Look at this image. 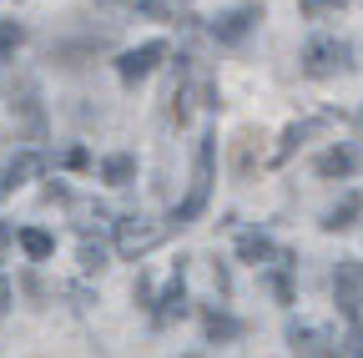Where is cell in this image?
Masks as SVG:
<instances>
[{"label":"cell","instance_id":"1","mask_svg":"<svg viewBox=\"0 0 363 358\" xmlns=\"http://www.w3.org/2000/svg\"><path fill=\"white\" fill-rule=\"evenodd\" d=\"M333 303L348 318V358H363V262L343 257L333 273Z\"/></svg>","mask_w":363,"mask_h":358},{"label":"cell","instance_id":"2","mask_svg":"<svg viewBox=\"0 0 363 358\" xmlns=\"http://www.w3.org/2000/svg\"><path fill=\"white\" fill-rule=\"evenodd\" d=\"M212 157H217V137H202L197 157H192V187L172 207V228H187V222H197L207 212V202H212Z\"/></svg>","mask_w":363,"mask_h":358},{"label":"cell","instance_id":"3","mask_svg":"<svg viewBox=\"0 0 363 358\" xmlns=\"http://www.w3.org/2000/svg\"><path fill=\"white\" fill-rule=\"evenodd\" d=\"M348 66H353V46L338 40V35H313L308 46H303V71L313 81H328V76H338Z\"/></svg>","mask_w":363,"mask_h":358},{"label":"cell","instance_id":"4","mask_svg":"<svg viewBox=\"0 0 363 358\" xmlns=\"http://www.w3.org/2000/svg\"><path fill=\"white\" fill-rule=\"evenodd\" d=\"M167 233H172V222H147V217H126V222H116V252L121 257H147L152 247H162L167 242Z\"/></svg>","mask_w":363,"mask_h":358},{"label":"cell","instance_id":"5","mask_svg":"<svg viewBox=\"0 0 363 358\" xmlns=\"http://www.w3.org/2000/svg\"><path fill=\"white\" fill-rule=\"evenodd\" d=\"M106 46H111V30H91V35H81V40H56V46H51V61L66 66V71H76V66H86V61H96Z\"/></svg>","mask_w":363,"mask_h":358},{"label":"cell","instance_id":"6","mask_svg":"<svg viewBox=\"0 0 363 358\" xmlns=\"http://www.w3.org/2000/svg\"><path fill=\"white\" fill-rule=\"evenodd\" d=\"M288 348L293 358H348V348H338L323 328H308V323H288Z\"/></svg>","mask_w":363,"mask_h":358},{"label":"cell","instance_id":"7","mask_svg":"<svg viewBox=\"0 0 363 358\" xmlns=\"http://www.w3.org/2000/svg\"><path fill=\"white\" fill-rule=\"evenodd\" d=\"M162 56H167L162 40H147V46H136V51H121V56H116V76H121L126 86H136L142 76H152V66H157Z\"/></svg>","mask_w":363,"mask_h":358},{"label":"cell","instance_id":"8","mask_svg":"<svg viewBox=\"0 0 363 358\" xmlns=\"http://www.w3.org/2000/svg\"><path fill=\"white\" fill-rule=\"evenodd\" d=\"M262 16L252 11V6H238V11H227L222 21H212V40L217 46H238V40H247V30L257 26Z\"/></svg>","mask_w":363,"mask_h":358},{"label":"cell","instance_id":"9","mask_svg":"<svg viewBox=\"0 0 363 358\" xmlns=\"http://www.w3.org/2000/svg\"><path fill=\"white\" fill-rule=\"evenodd\" d=\"M323 121H328V116H318V121H293V126L283 131V142L272 147V167H283V162H288V157H293V152H298V147H303V142L313 137V131L323 126Z\"/></svg>","mask_w":363,"mask_h":358},{"label":"cell","instance_id":"10","mask_svg":"<svg viewBox=\"0 0 363 358\" xmlns=\"http://www.w3.org/2000/svg\"><path fill=\"white\" fill-rule=\"evenodd\" d=\"M182 313H187V288H182V273H177V278L167 283V293L157 298V308H152V318H157V323L167 328L172 318H182Z\"/></svg>","mask_w":363,"mask_h":358},{"label":"cell","instance_id":"11","mask_svg":"<svg viewBox=\"0 0 363 358\" xmlns=\"http://www.w3.org/2000/svg\"><path fill=\"white\" fill-rule=\"evenodd\" d=\"M358 212H363V197H358V192H343V202H333V207L323 212V228H328V233H348L353 222H358Z\"/></svg>","mask_w":363,"mask_h":358},{"label":"cell","instance_id":"12","mask_svg":"<svg viewBox=\"0 0 363 358\" xmlns=\"http://www.w3.org/2000/svg\"><path fill=\"white\" fill-rule=\"evenodd\" d=\"M16 111L26 116V131L40 142L45 137V116H40V96H35V86H21V96H16Z\"/></svg>","mask_w":363,"mask_h":358},{"label":"cell","instance_id":"13","mask_svg":"<svg viewBox=\"0 0 363 358\" xmlns=\"http://www.w3.org/2000/svg\"><path fill=\"white\" fill-rule=\"evenodd\" d=\"M45 167H51V157H45V152H21V157H11V182L21 187V182H30V177H40Z\"/></svg>","mask_w":363,"mask_h":358},{"label":"cell","instance_id":"14","mask_svg":"<svg viewBox=\"0 0 363 358\" xmlns=\"http://www.w3.org/2000/svg\"><path fill=\"white\" fill-rule=\"evenodd\" d=\"M353 172H358V157L348 147H333V152L318 157V177H353Z\"/></svg>","mask_w":363,"mask_h":358},{"label":"cell","instance_id":"15","mask_svg":"<svg viewBox=\"0 0 363 358\" xmlns=\"http://www.w3.org/2000/svg\"><path fill=\"white\" fill-rule=\"evenodd\" d=\"M238 257L257 267V262H267V257H283V252L272 247V242H267L262 233H242V237H238Z\"/></svg>","mask_w":363,"mask_h":358},{"label":"cell","instance_id":"16","mask_svg":"<svg viewBox=\"0 0 363 358\" xmlns=\"http://www.w3.org/2000/svg\"><path fill=\"white\" fill-rule=\"evenodd\" d=\"M21 252H26L30 262H45V257L56 252V237L40 233V228H21Z\"/></svg>","mask_w":363,"mask_h":358},{"label":"cell","instance_id":"17","mask_svg":"<svg viewBox=\"0 0 363 358\" xmlns=\"http://www.w3.org/2000/svg\"><path fill=\"white\" fill-rule=\"evenodd\" d=\"M202 323H207V338H212V343L242 338V323H238V318H227V313H217V308H207V313H202Z\"/></svg>","mask_w":363,"mask_h":358},{"label":"cell","instance_id":"18","mask_svg":"<svg viewBox=\"0 0 363 358\" xmlns=\"http://www.w3.org/2000/svg\"><path fill=\"white\" fill-rule=\"evenodd\" d=\"M252 131H238V137H233V177H238V182H242V177H252Z\"/></svg>","mask_w":363,"mask_h":358},{"label":"cell","instance_id":"19","mask_svg":"<svg viewBox=\"0 0 363 358\" xmlns=\"http://www.w3.org/2000/svg\"><path fill=\"white\" fill-rule=\"evenodd\" d=\"M21 40H26V26L21 21H0V66L21 51Z\"/></svg>","mask_w":363,"mask_h":358},{"label":"cell","instance_id":"20","mask_svg":"<svg viewBox=\"0 0 363 358\" xmlns=\"http://www.w3.org/2000/svg\"><path fill=\"white\" fill-rule=\"evenodd\" d=\"M101 177H106L111 187H126L131 177H136V162H131V157H106V162H101Z\"/></svg>","mask_w":363,"mask_h":358},{"label":"cell","instance_id":"21","mask_svg":"<svg viewBox=\"0 0 363 358\" xmlns=\"http://www.w3.org/2000/svg\"><path fill=\"white\" fill-rule=\"evenodd\" d=\"M81 267H86V273H101V267H106V247L101 242H81Z\"/></svg>","mask_w":363,"mask_h":358},{"label":"cell","instance_id":"22","mask_svg":"<svg viewBox=\"0 0 363 358\" xmlns=\"http://www.w3.org/2000/svg\"><path fill=\"white\" fill-rule=\"evenodd\" d=\"M131 11H142V16H152V21H177L167 0H131Z\"/></svg>","mask_w":363,"mask_h":358},{"label":"cell","instance_id":"23","mask_svg":"<svg viewBox=\"0 0 363 358\" xmlns=\"http://www.w3.org/2000/svg\"><path fill=\"white\" fill-rule=\"evenodd\" d=\"M267 288H272V298H278L283 308L293 303V283H288V273H272V278H267Z\"/></svg>","mask_w":363,"mask_h":358},{"label":"cell","instance_id":"24","mask_svg":"<svg viewBox=\"0 0 363 358\" xmlns=\"http://www.w3.org/2000/svg\"><path fill=\"white\" fill-rule=\"evenodd\" d=\"M61 162H66L71 172H86V167H91V152H86V147H71V152H66Z\"/></svg>","mask_w":363,"mask_h":358},{"label":"cell","instance_id":"25","mask_svg":"<svg viewBox=\"0 0 363 358\" xmlns=\"http://www.w3.org/2000/svg\"><path fill=\"white\" fill-rule=\"evenodd\" d=\"M11 242H21V233L11 228V222H0V262L11 257Z\"/></svg>","mask_w":363,"mask_h":358},{"label":"cell","instance_id":"26","mask_svg":"<svg viewBox=\"0 0 363 358\" xmlns=\"http://www.w3.org/2000/svg\"><path fill=\"white\" fill-rule=\"evenodd\" d=\"M298 6H303V16H323L328 6H343V0H298Z\"/></svg>","mask_w":363,"mask_h":358},{"label":"cell","instance_id":"27","mask_svg":"<svg viewBox=\"0 0 363 358\" xmlns=\"http://www.w3.org/2000/svg\"><path fill=\"white\" fill-rule=\"evenodd\" d=\"M11 192H16V182H11V172L0 167V197H11Z\"/></svg>","mask_w":363,"mask_h":358},{"label":"cell","instance_id":"28","mask_svg":"<svg viewBox=\"0 0 363 358\" xmlns=\"http://www.w3.org/2000/svg\"><path fill=\"white\" fill-rule=\"evenodd\" d=\"M126 6H131V0H126Z\"/></svg>","mask_w":363,"mask_h":358}]
</instances>
